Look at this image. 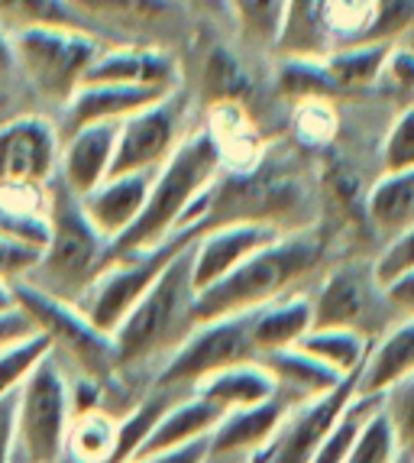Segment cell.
<instances>
[{
	"instance_id": "1",
	"label": "cell",
	"mask_w": 414,
	"mask_h": 463,
	"mask_svg": "<svg viewBox=\"0 0 414 463\" xmlns=\"http://www.w3.org/2000/svg\"><path fill=\"white\" fill-rule=\"evenodd\" d=\"M221 149H217L214 137L207 133V127L188 133L175 153L155 169L136 224L110 243L108 263L117 256L159 247L162 240H169L182 227L207 221L211 217V194L221 182Z\"/></svg>"
},
{
	"instance_id": "2",
	"label": "cell",
	"mask_w": 414,
	"mask_h": 463,
	"mask_svg": "<svg viewBox=\"0 0 414 463\" xmlns=\"http://www.w3.org/2000/svg\"><path fill=\"white\" fill-rule=\"evenodd\" d=\"M321 260L324 240L317 231L301 227V231L282 233L259 253L249 256L246 263H240L231 276H223L221 282L194 295V325L246 315V311H256L292 295L301 279H307L321 266Z\"/></svg>"
},
{
	"instance_id": "3",
	"label": "cell",
	"mask_w": 414,
	"mask_h": 463,
	"mask_svg": "<svg viewBox=\"0 0 414 463\" xmlns=\"http://www.w3.org/2000/svg\"><path fill=\"white\" fill-rule=\"evenodd\" d=\"M194 247V243H192ZM192 247L172 260V266L153 282L143 298L123 317L114 337L117 364L136 370L149 360H165L194 327V282H192Z\"/></svg>"
},
{
	"instance_id": "4",
	"label": "cell",
	"mask_w": 414,
	"mask_h": 463,
	"mask_svg": "<svg viewBox=\"0 0 414 463\" xmlns=\"http://www.w3.org/2000/svg\"><path fill=\"white\" fill-rule=\"evenodd\" d=\"M110 240L88 221L81 198L61 182H49V243L30 272V286L61 301H78L108 266Z\"/></svg>"
},
{
	"instance_id": "5",
	"label": "cell",
	"mask_w": 414,
	"mask_h": 463,
	"mask_svg": "<svg viewBox=\"0 0 414 463\" xmlns=\"http://www.w3.org/2000/svg\"><path fill=\"white\" fill-rule=\"evenodd\" d=\"M10 46L16 71L36 88L39 98L65 108L71 94L85 85L104 43L100 33L85 26L39 24L10 30Z\"/></svg>"
},
{
	"instance_id": "6",
	"label": "cell",
	"mask_w": 414,
	"mask_h": 463,
	"mask_svg": "<svg viewBox=\"0 0 414 463\" xmlns=\"http://www.w3.org/2000/svg\"><path fill=\"white\" fill-rule=\"evenodd\" d=\"M14 298L33 321V327L49 337L52 356L69 360L81 373V379L108 386L110 379L120 376L114 337L100 331L75 301H61L30 282H14Z\"/></svg>"
},
{
	"instance_id": "7",
	"label": "cell",
	"mask_w": 414,
	"mask_h": 463,
	"mask_svg": "<svg viewBox=\"0 0 414 463\" xmlns=\"http://www.w3.org/2000/svg\"><path fill=\"white\" fill-rule=\"evenodd\" d=\"M207 224H211V221L188 224L172 233L169 240H162L159 247H149V250H139V253H127V256L110 260L75 305L85 311L104 334H114L117 325L130 315L133 305L153 288V282L169 269L175 256H182L184 250L192 247Z\"/></svg>"
},
{
	"instance_id": "8",
	"label": "cell",
	"mask_w": 414,
	"mask_h": 463,
	"mask_svg": "<svg viewBox=\"0 0 414 463\" xmlns=\"http://www.w3.org/2000/svg\"><path fill=\"white\" fill-rule=\"evenodd\" d=\"M75 421L71 383L59 356L49 354L16 392V457L24 463H61Z\"/></svg>"
},
{
	"instance_id": "9",
	"label": "cell",
	"mask_w": 414,
	"mask_h": 463,
	"mask_svg": "<svg viewBox=\"0 0 414 463\" xmlns=\"http://www.w3.org/2000/svg\"><path fill=\"white\" fill-rule=\"evenodd\" d=\"M249 315L253 311L194 325L184 334L182 344L162 360L159 373H155V389L194 392L207 376H214L233 364L256 360L253 337H249Z\"/></svg>"
},
{
	"instance_id": "10",
	"label": "cell",
	"mask_w": 414,
	"mask_h": 463,
	"mask_svg": "<svg viewBox=\"0 0 414 463\" xmlns=\"http://www.w3.org/2000/svg\"><path fill=\"white\" fill-rule=\"evenodd\" d=\"M188 117V94L182 88L169 91L165 98L153 100L149 108L136 110L120 124L114 149V169L110 175L123 172H155L178 149Z\"/></svg>"
},
{
	"instance_id": "11",
	"label": "cell",
	"mask_w": 414,
	"mask_h": 463,
	"mask_svg": "<svg viewBox=\"0 0 414 463\" xmlns=\"http://www.w3.org/2000/svg\"><path fill=\"white\" fill-rule=\"evenodd\" d=\"M356 376H346L337 389H330L321 399L295 405L282 421V428L276 431V438L268 440V448L262 450V463H315L330 425L353 402Z\"/></svg>"
},
{
	"instance_id": "12",
	"label": "cell",
	"mask_w": 414,
	"mask_h": 463,
	"mask_svg": "<svg viewBox=\"0 0 414 463\" xmlns=\"http://www.w3.org/2000/svg\"><path fill=\"white\" fill-rule=\"evenodd\" d=\"M282 237V231L259 221H223L207 224L192 247V282L194 292H204L207 286L231 276L240 263H246L253 253L268 247Z\"/></svg>"
},
{
	"instance_id": "13",
	"label": "cell",
	"mask_w": 414,
	"mask_h": 463,
	"mask_svg": "<svg viewBox=\"0 0 414 463\" xmlns=\"http://www.w3.org/2000/svg\"><path fill=\"white\" fill-rule=\"evenodd\" d=\"M61 133L46 117L26 114L0 124V182L49 185L59 172Z\"/></svg>"
},
{
	"instance_id": "14",
	"label": "cell",
	"mask_w": 414,
	"mask_h": 463,
	"mask_svg": "<svg viewBox=\"0 0 414 463\" xmlns=\"http://www.w3.org/2000/svg\"><path fill=\"white\" fill-rule=\"evenodd\" d=\"M88 81L175 91L182 88V65H178L175 52H169L159 43H114L98 52L85 85Z\"/></svg>"
},
{
	"instance_id": "15",
	"label": "cell",
	"mask_w": 414,
	"mask_h": 463,
	"mask_svg": "<svg viewBox=\"0 0 414 463\" xmlns=\"http://www.w3.org/2000/svg\"><path fill=\"white\" fill-rule=\"evenodd\" d=\"M117 130L120 124H91L61 137L55 182H61L75 198L91 194L114 169Z\"/></svg>"
},
{
	"instance_id": "16",
	"label": "cell",
	"mask_w": 414,
	"mask_h": 463,
	"mask_svg": "<svg viewBox=\"0 0 414 463\" xmlns=\"http://www.w3.org/2000/svg\"><path fill=\"white\" fill-rule=\"evenodd\" d=\"M372 295H379L372 266L346 263L330 269L317 295L311 298L315 327H356L366 334L362 321L369 317Z\"/></svg>"
},
{
	"instance_id": "17",
	"label": "cell",
	"mask_w": 414,
	"mask_h": 463,
	"mask_svg": "<svg viewBox=\"0 0 414 463\" xmlns=\"http://www.w3.org/2000/svg\"><path fill=\"white\" fill-rule=\"evenodd\" d=\"M169 91H153V88H130V85H98L88 81L69 98L61 108V137L81 130L91 124H123L130 114L149 108L153 100L165 98Z\"/></svg>"
},
{
	"instance_id": "18",
	"label": "cell",
	"mask_w": 414,
	"mask_h": 463,
	"mask_svg": "<svg viewBox=\"0 0 414 463\" xmlns=\"http://www.w3.org/2000/svg\"><path fill=\"white\" fill-rule=\"evenodd\" d=\"M153 175L155 172H123V175H110V178H104L91 194L81 198V208H85L88 221H91L110 243L136 224L139 211L146 204Z\"/></svg>"
},
{
	"instance_id": "19",
	"label": "cell",
	"mask_w": 414,
	"mask_h": 463,
	"mask_svg": "<svg viewBox=\"0 0 414 463\" xmlns=\"http://www.w3.org/2000/svg\"><path fill=\"white\" fill-rule=\"evenodd\" d=\"M295 405L276 395L272 402H262L253 409H237L227 411L221 418V425L207 438V457H231V454H256V450L268 448V440L276 438L282 421L288 418Z\"/></svg>"
},
{
	"instance_id": "20",
	"label": "cell",
	"mask_w": 414,
	"mask_h": 463,
	"mask_svg": "<svg viewBox=\"0 0 414 463\" xmlns=\"http://www.w3.org/2000/svg\"><path fill=\"white\" fill-rule=\"evenodd\" d=\"M221 418H223V411L217 409V405H211L207 399H201L198 392H188L184 399H175L169 409L159 415V421H155L153 431L146 434V440L139 444L133 463L162 454V450L192 444V440H198V438H211V431L221 425Z\"/></svg>"
},
{
	"instance_id": "21",
	"label": "cell",
	"mask_w": 414,
	"mask_h": 463,
	"mask_svg": "<svg viewBox=\"0 0 414 463\" xmlns=\"http://www.w3.org/2000/svg\"><path fill=\"white\" fill-rule=\"evenodd\" d=\"M81 20L127 33H165L184 24L178 0H69Z\"/></svg>"
},
{
	"instance_id": "22",
	"label": "cell",
	"mask_w": 414,
	"mask_h": 463,
	"mask_svg": "<svg viewBox=\"0 0 414 463\" xmlns=\"http://www.w3.org/2000/svg\"><path fill=\"white\" fill-rule=\"evenodd\" d=\"M0 231L42 253L49 243V185L0 182Z\"/></svg>"
},
{
	"instance_id": "23",
	"label": "cell",
	"mask_w": 414,
	"mask_h": 463,
	"mask_svg": "<svg viewBox=\"0 0 414 463\" xmlns=\"http://www.w3.org/2000/svg\"><path fill=\"white\" fill-rule=\"evenodd\" d=\"M414 373V321L391 325L382 337L369 347L366 364L356 376V395L382 399L385 389H391L399 379Z\"/></svg>"
},
{
	"instance_id": "24",
	"label": "cell",
	"mask_w": 414,
	"mask_h": 463,
	"mask_svg": "<svg viewBox=\"0 0 414 463\" xmlns=\"http://www.w3.org/2000/svg\"><path fill=\"white\" fill-rule=\"evenodd\" d=\"M266 370L276 379V389L285 402L292 405H305V402H315L321 395H327L330 389H337L346 376L324 366L321 360H315L311 354H305L301 347H288V350H272V354L259 356Z\"/></svg>"
},
{
	"instance_id": "25",
	"label": "cell",
	"mask_w": 414,
	"mask_h": 463,
	"mask_svg": "<svg viewBox=\"0 0 414 463\" xmlns=\"http://www.w3.org/2000/svg\"><path fill=\"white\" fill-rule=\"evenodd\" d=\"M194 392L201 399H207L211 405L227 415V411L237 409H253V405H262V402H272L278 395L276 379L266 370L259 356L256 360H246V364H233L227 370L207 376Z\"/></svg>"
},
{
	"instance_id": "26",
	"label": "cell",
	"mask_w": 414,
	"mask_h": 463,
	"mask_svg": "<svg viewBox=\"0 0 414 463\" xmlns=\"http://www.w3.org/2000/svg\"><path fill=\"white\" fill-rule=\"evenodd\" d=\"M311 327H315L311 298L298 292L285 295L272 305H262L249 315V337H253L256 356L295 347Z\"/></svg>"
},
{
	"instance_id": "27",
	"label": "cell",
	"mask_w": 414,
	"mask_h": 463,
	"mask_svg": "<svg viewBox=\"0 0 414 463\" xmlns=\"http://www.w3.org/2000/svg\"><path fill=\"white\" fill-rule=\"evenodd\" d=\"M295 347L321 360L337 376H356L362 370V364H366L372 340H369V334L356 331V327H311Z\"/></svg>"
},
{
	"instance_id": "28",
	"label": "cell",
	"mask_w": 414,
	"mask_h": 463,
	"mask_svg": "<svg viewBox=\"0 0 414 463\" xmlns=\"http://www.w3.org/2000/svg\"><path fill=\"white\" fill-rule=\"evenodd\" d=\"M366 217L389 237L414 224V169L382 172V178L366 194Z\"/></svg>"
},
{
	"instance_id": "29",
	"label": "cell",
	"mask_w": 414,
	"mask_h": 463,
	"mask_svg": "<svg viewBox=\"0 0 414 463\" xmlns=\"http://www.w3.org/2000/svg\"><path fill=\"white\" fill-rule=\"evenodd\" d=\"M391 46L382 43H346V46H334L324 55V69H327L330 81L340 91H362L372 88L382 75L385 55Z\"/></svg>"
},
{
	"instance_id": "30",
	"label": "cell",
	"mask_w": 414,
	"mask_h": 463,
	"mask_svg": "<svg viewBox=\"0 0 414 463\" xmlns=\"http://www.w3.org/2000/svg\"><path fill=\"white\" fill-rule=\"evenodd\" d=\"M117 440H120V418L104 409L81 411L71 421L65 457L71 463H117Z\"/></svg>"
},
{
	"instance_id": "31",
	"label": "cell",
	"mask_w": 414,
	"mask_h": 463,
	"mask_svg": "<svg viewBox=\"0 0 414 463\" xmlns=\"http://www.w3.org/2000/svg\"><path fill=\"white\" fill-rule=\"evenodd\" d=\"M382 399H372V395H353V402L340 411V418L330 425L327 438H324L321 450H317L315 463H343V457L350 454V448L356 444L360 431L366 428V421L379 411Z\"/></svg>"
},
{
	"instance_id": "32",
	"label": "cell",
	"mask_w": 414,
	"mask_h": 463,
	"mask_svg": "<svg viewBox=\"0 0 414 463\" xmlns=\"http://www.w3.org/2000/svg\"><path fill=\"white\" fill-rule=\"evenodd\" d=\"M204 88L214 104H240L253 94V78L246 75L240 59L227 49H211L204 59Z\"/></svg>"
},
{
	"instance_id": "33",
	"label": "cell",
	"mask_w": 414,
	"mask_h": 463,
	"mask_svg": "<svg viewBox=\"0 0 414 463\" xmlns=\"http://www.w3.org/2000/svg\"><path fill=\"white\" fill-rule=\"evenodd\" d=\"M49 354H52V344H49L46 334L39 331L0 350V399H10V395L20 392L24 383L36 373V366Z\"/></svg>"
},
{
	"instance_id": "34",
	"label": "cell",
	"mask_w": 414,
	"mask_h": 463,
	"mask_svg": "<svg viewBox=\"0 0 414 463\" xmlns=\"http://www.w3.org/2000/svg\"><path fill=\"white\" fill-rule=\"evenodd\" d=\"M315 10L334 46L360 43L372 20V0H315Z\"/></svg>"
},
{
	"instance_id": "35",
	"label": "cell",
	"mask_w": 414,
	"mask_h": 463,
	"mask_svg": "<svg viewBox=\"0 0 414 463\" xmlns=\"http://www.w3.org/2000/svg\"><path fill=\"white\" fill-rule=\"evenodd\" d=\"M278 91L298 104L311 98L330 100L337 88L324 69V59H278Z\"/></svg>"
},
{
	"instance_id": "36",
	"label": "cell",
	"mask_w": 414,
	"mask_h": 463,
	"mask_svg": "<svg viewBox=\"0 0 414 463\" xmlns=\"http://www.w3.org/2000/svg\"><path fill=\"white\" fill-rule=\"evenodd\" d=\"M0 24L7 30L20 26H39V24H59V26H91L78 16V10L69 0H0Z\"/></svg>"
},
{
	"instance_id": "37",
	"label": "cell",
	"mask_w": 414,
	"mask_h": 463,
	"mask_svg": "<svg viewBox=\"0 0 414 463\" xmlns=\"http://www.w3.org/2000/svg\"><path fill=\"white\" fill-rule=\"evenodd\" d=\"M237 16L240 33H243L253 46L276 49L278 30H282V16L288 0H227Z\"/></svg>"
},
{
	"instance_id": "38",
	"label": "cell",
	"mask_w": 414,
	"mask_h": 463,
	"mask_svg": "<svg viewBox=\"0 0 414 463\" xmlns=\"http://www.w3.org/2000/svg\"><path fill=\"white\" fill-rule=\"evenodd\" d=\"M382 415L399 440L401 454H414V373L382 392Z\"/></svg>"
},
{
	"instance_id": "39",
	"label": "cell",
	"mask_w": 414,
	"mask_h": 463,
	"mask_svg": "<svg viewBox=\"0 0 414 463\" xmlns=\"http://www.w3.org/2000/svg\"><path fill=\"white\" fill-rule=\"evenodd\" d=\"M414 26V0H372V20L360 43H382L395 46Z\"/></svg>"
},
{
	"instance_id": "40",
	"label": "cell",
	"mask_w": 414,
	"mask_h": 463,
	"mask_svg": "<svg viewBox=\"0 0 414 463\" xmlns=\"http://www.w3.org/2000/svg\"><path fill=\"white\" fill-rule=\"evenodd\" d=\"M399 454H401L399 440H395L382 409H379L376 415L366 421V428L360 431V438H356V444L350 448V454L343 457V463H395Z\"/></svg>"
},
{
	"instance_id": "41",
	"label": "cell",
	"mask_w": 414,
	"mask_h": 463,
	"mask_svg": "<svg viewBox=\"0 0 414 463\" xmlns=\"http://www.w3.org/2000/svg\"><path fill=\"white\" fill-rule=\"evenodd\" d=\"M337 133V114L334 104L324 98L298 100L295 104V137L307 146H324Z\"/></svg>"
},
{
	"instance_id": "42",
	"label": "cell",
	"mask_w": 414,
	"mask_h": 463,
	"mask_svg": "<svg viewBox=\"0 0 414 463\" xmlns=\"http://www.w3.org/2000/svg\"><path fill=\"white\" fill-rule=\"evenodd\" d=\"M414 169V104H408L382 139V172H411Z\"/></svg>"
},
{
	"instance_id": "43",
	"label": "cell",
	"mask_w": 414,
	"mask_h": 463,
	"mask_svg": "<svg viewBox=\"0 0 414 463\" xmlns=\"http://www.w3.org/2000/svg\"><path fill=\"white\" fill-rule=\"evenodd\" d=\"M408 269H414V224H408L401 233L389 237L385 250L372 263V276H376V286H385V282H391V279Z\"/></svg>"
},
{
	"instance_id": "44",
	"label": "cell",
	"mask_w": 414,
	"mask_h": 463,
	"mask_svg": "<svg viewBox=\"0 0 414 463\" xmlns=\"http://www.w3.org/2000/svg\"><path fill=\"white\" fill-rule=\"evenodd\" d=\"M39 256H42L39 250L24 247L20 240L7 237V233L0 231V279L4 282H24V279H30Z\"/></svg>"
},
{
	"instance_id": "45",
	"label": "cell",
	"mask_w": 414,
	"mask_h": 463,
	"mask_svg": "<svg viewBox=\"0 0 414 463\" xmlns=\"http://www.w3.org/2000/svg\"><path fill=\"white\" fill-rule=\"evenodd\" d=\"M379 81H385L391 91H405L414 98V49L395 43V46L389 49V55H385Z\"/></svg>"
},
{
	"instance_id": "46",
	"label": "cell",
	"mask_w": 414,
	"mask_h": 463,
	"mask_svg": "<svg viewBox=\"0 0 414 463\" xmlns=\"http://www.w3.org/2000/svg\"><path fill=\"white\" fill-rule=\"evenodd\" d=\"M379 295H382L385 305L399 315V321H414V269L401 272V276H395L391 282L379 286Z\"/></svg>"
},
{
	"instance_id": "47",
	"label": "cell",
	"mask_w": 414,
	"mask_h": 463,
	"mask_svg": "<svg viewBox=\"0 0 414 463\" xmlns=\"http://www.w3.org/2000/svg\"><path fill=\"white\" fill-rule=\"evenodd\" d=\"M30 334H36V327H33V321L24 315L20 305L10 308V311H0V350L10 347V344H16V340L30 337Z\"/></svg>"
},
{
	"instance_id": "48",
	"label": "cell",
	"mask_w": 414,
	"mask_h": 463,
	"mask_svg": "<svg viewBox=\"0 0 414 463\" xmlns=\"http://www.w3.org/2000/svg\"><path fill=\"white\" fill-rule=\"evenodd\" d=\"M14 411H16V395L0 399V463H14V457H16Z\"/></svg>"
},
{
	"instance_id": "49",
	"label": "cell",
	"mask_w": 414,
	"mask_h": 463,
	"mask_svg": "<svg viewBox=\"0 0 414 463\" xmlns=\"http://www.w3.org/2000/svg\"><path fill=\"white\" fill-rule=\"evenodd\" d=\"M204 460H211V457H207V438H198V440H192V444L162 450V454L146 457V460H139V463H204Z\"/></svg>"
},
{
	"instance_id": "50",
	"label": "cell",
	"mask_w": 414,
	"mask_h": 463,
	"mask_svg": "<svg viewBox=\"0 0 414 463\" xmlns=\"http://www.w3.org/2000/svg\"><path fill=\"white\" fill-rule=\"evenodd\" d=\"M16 71V62H14V46H10V30L0 24V78H7Z\"/></svg>"
},
{
	"instance_id": "51",
	"label": "cell",
	"mask_w": 414,
	"mask_h": 463,
	"mask_svg": "<svg viewBox=\"0 0 414 463\" xmlns=\"http://www.w3.org/2000/svg\"><path fill=\"white\" fill-rule=\"evenodd\" d=\"M10 308H16L14 282H4V279H0V311H10Z\"/></svg>"
},
{
	"instance_id": "52",
	"label": "cell",
	"mask_w": 414,
	"mask_h": 463,
	"mask_svg": "<svg viewBox=\"0 0 414 463\" xmlns=\"http://www.w3.org/2000/svg\"><path fill=\"white\" fill-rule=\"evenodd\" d=\"M262 450H266V448H262ZM262 450H256V454L246 457V463H262Z\"/></svg>"
},
{
	"instance_id": "53",
	"label": "cell",
	"mask_w": 414,
	"mask_h": 463,
	"mask_svg": "<svg viewBox=\"0 0 414 463\" xmlns=\"http://www.w3.org/2000/svg\"><path fill=\"white\" fill-rule=\"evenodd\" d=\"M395 463H411V454H399V460Z\"/></svg>"
},
{
	"instance_id": "54",
	"label": "cell",
	"mask_w": 414,
	"mask_h": 463,
	"mask_svg": "<svg viewBox=\"0 0 414 463\" xmlns=\"http://www.w3.org/2000/svg\"><path fill=\"white\" fill-rule=\"evenodd\" d=\"M14 463H24V460H20V457H14Z\"/></svg>"
},
{
	"instance_id": "55",
	"label": "cell",
	"mask_w": 414,
	"mask_h": 463,
	"mask_svg": "<svg viewBox=\"0 0 414 463\" xmlns=\"http://www.w3.org/2000/svg\"><path fill=\"white\" fill-rule=\"evenodd\" d=\"M411 463H414V454H411Z\"/></svg>"
}]
</instances>
